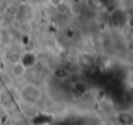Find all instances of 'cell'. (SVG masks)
<instances>
[{
	"mask_svg": "<svg viewBox=\"0 0 133 125\" xmlns=\"http://www.w3.org/2000/svg\"><path fill=\"white\" fill-rule=\"evenodd\" d=\"M22 96H24V99H25L26 102L34 103V102H37V100L39 99L41 93H39L38 87H35V86H26V87L22 90Z\"/></svg>",
	"mask_w": 133,
	"mask_h": 125,
	"instance_id": "cell-1",
	"label": "cell"
},
{
	"mask_svg": "<svg viewBox=\"0 0 133 125\" xmlns=\"http://www.w3.org/2000/svg\"><path fill=\"white\" fill-rule=\"evenodd\" d=\"M28 72V68L22 64V63H18L16 65H12V74L15 76V78H22Z\"/></svg>",
	"mask_w": 133,
	"mask_h": 125,
	"instance_id": "cell-2",
	"label": "cell"
},
{
	"mask_svg": "<svg viewBox=\"0 0 133 125\" xmlns=\"http://www.w3.org/2000/svg\"><path fill=\"white\" fill-rule=\"evenodd\" d=\"M7 60H8L9 64L16 65V64H18V63H21V60H22V53L18 52V51H11V52L7 53Z\"/></svg>",
	"mask_w": 133,
	"mask_h": 125,
	"instance_id": "cell-3",
	"label": "cell"
},
{
	"mask_svg": "<svg viewBox=\"0 0 133 125\" xmlns=\"http://www.w3.org/2000/svg\"><path fill=\"white\" fill-rule=\"evenodd\" d=\"M55 9H56V12H57V13L63 15V13H66V12H68V5H66V3L64 2V3H61L60 5H57Z\"/></svg>",
	"mask_w": 133,
	"mask_h": 125,
	"instance_id": "cell-4",
	"label": "cell"
},
{
	"mask_svg": "<svg viewBox=\"0 0 133 125\" xmlns=\"http://www.w3.org/2000/svg\"><path fill=\"white\" fill-rule=\"evenodd\" d=\"M65 0H48V4L50 5H52L54 8H56L57 5H60L61 3H64Z\"/></svg>",
	"mask_w": 133,
	"mask_h": 125,
	"instance_id": "cell-5",
	"label": "cell"
},
{
	"mask_svg": "<svg viewBox=\"0 0 133 125\" xmlns=\"http://www.w3.org/2000/svg\"><path fill=\"white\" fill-rule=\"evenodd\" d=\"M3 100H4V95L2 94V91H0V104L3 103Z\"/></svg>",
	"mask_w": 133,
	"mask_h": 125,
	"instance_id": "cell-6",
	"label": "cell"
}]
</instances>
